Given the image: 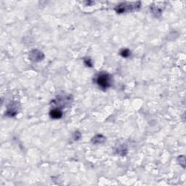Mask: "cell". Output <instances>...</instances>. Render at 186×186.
<instances>
[{"mask_svg": "<svg viewBox=\"0 0 186 186\" xmlns=\"http://www.w3.org/2000/svg\"><path fill=\"white\" fill-rule=\"evenodd\" d=\"M95 82L97 83V85L100 86L101 89L105 90L111 86L112 78L108 73L102 72L99 73L95 79Z\"/></svg>", "mask_w": 186, "mask_h": 186, "instance_id": "cell-1", "label": "cell"}, {"mask_svg": "<svg viewBox=\"0 0 186 186\" xmlns=\"http://www.w3.org/2000/svg\"><path fill=\"white\" fill-rule=\"evenodd\" d=\"M140 5V2L132 3V4L131 3H122V4H119L115 10L118 13H123V12H128V11H133L139 9Z\"/></svg>", "mask_w": 186, "mask_h": 186, "instance_id": "cell-2", "label": "cell"}, {"mask_svg": "<svg viewBox=\"0 0 186 186\" xmlns=\"http://www.w3.org/2000/svg\"><path fill=\"white\" fill-rule=\"evenodd\" d=\"M43 58H44L43 53H42V52L37 50H32V51L31 52L30 55H29V58L34 62L40 61V60H42Z\"/></svg>", "mask_w": 186, "mask_h": 186, "instance_id": "cell-3", "label": "cell"}, {"mask_svg": "<svg viewBox=\"0 0 186 186\" xmlns=\"http://www.w3.org/2000/svg\"><path fill=\"white\" fill-rule=\"evenodd\" d=\"M50 115L53 119H57L61 118L62 116H63V112H62L61 110L58 108H55L51 110V111H50Z\"/></svg>", "mask_w": 186, "mask_h": 186, "instance_id": "cell-4", "label": "cell"}, {"mask_svg": "<svg viewBox=\"0 0 186 186\" xmlns=\"http://www.w3.org/2000/svg\"><path fill=\"white\" fill-rule=\"evenodd\" d=\"M105 141V138L103 135H97L92 138V143L94 144H98V143H103Z\"/></svg>", "mask_w": 186, "mask_h": 186, "instance_id": "cell-5", "label": "cell"}, {"mask_svg": "<svg viewBox=\"0 0 186 186\" xmlns=\"http://www.w3.org/2000/svg\"><path fill=\"white\" fill-rule=\"evenodd\" d=\"M120 54L122 57H124V58H128L130 55V51L128 49H124V50H122V51H121Z\"/></svg>", "mask_w": 186, "mask_h": 186, "instance_id": "cell-6", "label": "cell"}, {"mask_svg": "<svg viewBox=\"0 0 186 186\" xmlns=\"http://www.w3.org/2000/svg\"><path fill=\"white\" fill-rule=\"evenodd\" d=\"M84 63L86 65V66H92V62H91V60L89 59V58H86L85 60H84Z\"/></svg>", "mask_w": 186, "mask_h": 186, "instance_id": "cell-7", "label": "cell"}]
</instances>
